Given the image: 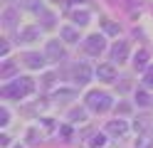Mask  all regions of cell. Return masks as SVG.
<instances>
[{"instance_id": "obj_1", "label": "cell", "mask_w": 153, "mask_h": 148, "mask_svg": "<svg viewBox=\"0 0 153 148\" xmlns=\"http://www.w3.org/2000/svg\"><path fill=\"white\" fill-rule=\"evenodd\" d=\"M84 104H87V109H89L91 114H104V111H109V109L114 106V99H111L106 91H99V89H94V91L87 94Z\"/></svg>"}, {"instance_id": "obj_2", "label": "cell", "mask_w": 153, "mask_h": 148, "mask_svg": "<svg viewBox=\"0 0 153 148\" xmlns=\"http://www.w3.org/2000/svg\"><path fill=\"white\" fill-rule=\"evenodd\" d=\"M35 91V82L32 79H15V82L10 84H5L3 86V96L5 99H25L27 94H32Z\"/></svg>"}, {"instance_id": "obj_3", "label": "cell", "mask_w": 153, "mask_h": 148, "mask_svg": "<svg viewBox=\"0 0 153 148\" xmlns=\"http://www.w3.org/2000/svg\"><path fill=\"white\" fill-rule=\"evenodd\" d=\"M104 49H106V39H104V35H89L87 39H84V52L91 54V57H99Z\"/></svg>"}, {"instance_id": "obj_4", "label": "cell", "mask_w": 153, "mask_h": 148, "mask_svg": "<svg viewBox=\"0 0 153 148\" xmlns=\"http://www.w3.org/2000/svg\"><path fill=\"white\" fill-rule=\"evenodd\" d=\"M45 54H47V59H52V62H59V59L64 57L62 42H59V39H50V42H47V47H45Z\"/></svg>"}, {"instance_id": "obj_5", "label": "cell", "mask_w": 153, "mask_h": 148, "mask_svg": "<svg viewBox=\"0 0 153 148\" xmlns=\"http://www.w3.org/2000/svg\"><path fill=\"white\" fill-rule=\"evenodd\" d=\"M126 131H128V123L123 121V118H114V121H109V123H106V133H109V136H114V138L126 136Z\"/></svg>"}, {"instance_id": "obj_6", "label": "cell", "mask_w": 153, "mask_h": 148, "mask_svg": "<svg viewBox=\"0 0 153 148\" xmlns=\"http://www.w3.org/2000/svg\"><path fill=\"white\" fill-rule=\"evenodd\" d=\"M22 62H25V67H30V69H42L45 67V54H40V52H22Z\"/></svg>"}, {"instance_id": "obj_7", "label": "cell", "mask_w": 153, "mask_h": 148, "mask_svg": "<svg viewBox=\"0 0 153 148\" xmlns=\"http://www.w3.org/2000/svg\"><path fill=\"white\" fill-rule=\"evenodd\" d=\"M97 77H99V82L111 84L114 79H116V69H114V64H99L97 67Z\"/></svg>"}, {"instance_id": "obj_8", "label": "cell", "mask_w": 153, "mask_h": 148, "mask_svg": "<svg viewBox=\"0 0 153 148\" xmlns=\"http://www.w3.org/2000/svg\"><path fill=\"white\" fill-rule=\"evenodd\" d=\"M111 57H114V62H126V57H128V45L126 42H116L111 47Z\"/></svg>"}, {"instance_id": "obj_9", "label": "cell", "mask_w": 153, "mask_h": 148, "mask_svg": "<svg viewBox=\"0 0 153 148\" xmlns=\"http://www.w3.org/2000/svg\"><path fill=\"white\" fill-rule=\"evenodd\" d=\"M89 77H91V69H89L87 64H79V67H76V72H74V79H76L79 84H87V82H89Z\"/></svg>"}, {"instance_id": "obj_10", "label": "cell", "mask_w": 153, "mask_h": 148, "mask_svg": "<svg viewBox=\"0 0 153 148\" xmlns=\"http://www.w3.org/2000/svg\"><path fill=\"white\" fill-rule=\"evenodd\" d=\"M62 39H64V42H76V39H79V32H76V30L74 27H69V25H67V27H62Z\"/></svg>"}, {"instance_id": "obj_11", "label": "cell", "mask_w": 153, "mask_h": 148, "mask_svg": "<svg viewBox=\"0 0 153 148\" xmlns=\"http://www.w3.org/2000/svg\"><path fill=\"white\" fill-rule=\"evenodd\" d=\"M72 20L76 22V27H82V25L89 22V13H87V10H74V13H72Z\"/></svg>"}, {"instance_id": "obj_12", "label": "cell", "mask_w": 153, "mask_h": 148, "mask_svg": "<svg viewBox=\"0 0 153 148\" xmlns=\"http://www.w3.org/2000/svg\"><path fill=\"white\" fill-rule=\"evenodd\" d=\"M148 62V49H141V52H136V57H133V67L136 69H143Z\"/></svg>"}, {"instance_id": "obj_13", "label": "cell", "mask_w": 153, "mask_h": 148, "mask_svg": "<svg viewBox=\"0 0 153 148\" xmlns=\"http://www.w3.org/2000/svg\"><path fill=\"white\" fill-rule=\"evenodd\" d=\"M143 86L153 91V64H151V67L146 69V72H143Z\"/></svg>"}, {"instance_id": "obj_14", "label": "cell", "mask_w": 153, "mask_h": 148, "mask_svg": "<svg viewBox=\"0 0 153 148\" xmlns=\"http://www.w3.org/2000/svg\"><path fill=\"white\" fill-rule=\"evenodd\" d=\"M104 146H106V133L91 136V148H104Z\"/></svg>"}, {"instance_id": "obj_15", "label": "cell", "mask_w": 153, "mask_h": 148, "mask_svg": "<svg viewBox=\"0 0 153 148\" xmlns=\"http://www.w3.org/2000/svg\"><path fill=\"white\" fill-rule=\"evenodd\" d=\"M104 32H109V35H119L116 22H111V20H104Z\"/></svg>"}, {"instance_id": "obj_16", "label": "cell", "mask_w": 153, "mask_h": 148, "mask_svg": "<svg viewBox=\"0 0 153 148\" xmlns=\"http://www.w3.org/2000/svg\"><path fill=\"white\" fill-rule=\"evenodd\" d=\"M3 20H5V27H13V20H15V10H13V7H7V10H5V15H3Z\"/></svg>"}, {"instance_id": "obj_17", "label": "cell", "mask_w": 153, "mask_h": 148, "mask_svg": "<svg viewBox=\"0 0 153 148\" xmlns=\"http://www.w3.org/2000/svg\"><path fill=\"white\" fill-rule=\"evenodd\" d=\"M69 118H72V121H84V118H87V111H82V109H74V111L69 114Z\"/></svg>"}, {"instance_id": "obj_18", "label": "cell", "mask_w": 153, "mask_h": 148, "mask_svg": "<svg viewBox=\"0 0 153 148\" xmlns=\"http://www.w3.org/2000/svg\"><path fill=\"white\" fill-rule=\"evenodd\" d=\"M35 37H40V27H30V30H25V35H22V39H35Z\"/></svg>"}, {"instance_id": "obj_19", "label": "cell", "mask_w": 153, "mask_h": 148, "mask_svg": "<svg viewBox=\"0 0 153 148\" xmlns=\"http://www.w3.org/2000/svg\"><path fill=\"white\" fill-rule=\"evenodd\" d=\"M136 101H141L138 106H148V96H146V94L141 91V94H136Z\"/></svg>"}, {"instance_id": "obj_20", "label": "cell", "mask_w": 153, "mask_h": 148, "mask_svg": "<svg viewBox=\"0 0 153 148\" xmlns=\"http://www.w3.org/2000/svg\"><path fill=\"white\" fill-rule=\"evenodd\" d=\"M74 96V91H57L54 94V99H72Z\"/></svg>"}, {"instance_id": "obj_21", "label": "cell", "mask_w": 153, "mask_h": 148, "mask_svg": "<svg viewBox=\"0 0 153 148\" xmlns=\"http://www.w3.org/2000/svg\"><path fill=\"white\" fill-rule=\"evenodd\" d=\"M7 121H10V114H7V109H3V126H7Z\"/></svg>"}, {"instance_id": "obj_22", "label": "cell", "mask_w": 153, "mask_h": 148, "mask_svg": "<svg viewBox=\"0 0 153 148\" xmlns=\"http://www.w3.org/2000/svg\"><path fill=\"white\" fill-rule=\"evenodd\" d=\"M74 3H87V0H74Z\"/></svg>"}, {"instance_id": "obj_23", "label": "cell", "mask_w": 153, "mask_h": 148, "mask_svg": "<svg viewBox=\"0 0 153 148\" xmlns=\"http://www.w3.org/2000/svg\"><path fill=\"white\" fill-rule=\"evenodd\" d=\"M54 3H64V0H54Z\"/></svg>"}]
</instances>
